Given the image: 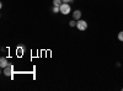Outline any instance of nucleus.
<instances>
[{"label": "nucleus", "mask_w": 123, "mask_h": 91, "mask_svg": "<svg viewBox=\"0 0 123 91\" xmlns=\"http://www.w3.org/2000/svg\"><path fill=\"white\" fill-rule=\"evenodd\" d=\"M76 24H78V21H76V20H71V21L69 22V25H70L71 27H75V26H76Z\"/></svg>", "instance_id": "obj_9"}, {"label": "nucleus", "mask_w": 123, "mask_h": 91, "mask_svg": "<svg viewBox=\"0 0 123 91\" xmlns=\"http://www.w3.org/2000/svg\"><path fill=\"white\" fill-rule=\"evenodd\" d=\"M73 18L76 20V21L81 18V11H80V10H75L74 14H73Z\"/></svg>", "instance_id": "obj_5"}, {"label": "nucleus", "mask_w": 123, "mask_h": 91, "mask_svg": "<svg viewBox=\"0 0 123 91\" xmlns=\"http://www.w3.org/2000/svg\"><path fill=\"white\" fill-rule=\"evenodd\" d=\"M70 12V5L69 4H65L63 3L60 5V14H63V15H68Z\"/></svg>", "instance_id": "obj_2"}, {"label": "nucleus", "mask_w": 123, "mask_h": 91, "mask_svg": "<svg viewBox=\"0 0 123 91\" xmlns=\"http://www.w3.org/2000/svg\"><path fill=\"white\" fill-rule=\"evenodd\" d=\"M3 73H4V75H5V76L12 78V76H14V65H12V64H9L7 67H5Z\"/></svg>", "instance_id": "obj_1"}, {"label": "nucleus", "mask_w": 123, "mask_h": 91, "mask_svg": "<svg viewBox=\"0 0 123 91\" xmlns=\"http://www.w3.org/2000/svg\"><path fill=\"white\" fill-rule=\"evenodd\" d=\"M76 27H78V30H80V31H85V30L87 28V24H86V21H84V20H78Z\"/></svg>", "instance_id": "obj_3"}, {"label": "nucleus", "mask_w": 123, "mask_h": 91, "mask_svg": "<svg viewBox=\"0 0 123 91\" xmlns=\"http://www.w3.org/2000/svg\"><path fill=\"white\" fill-rule=\"evenodd\" d=\"M62 1L65 4H69V3H74V0H62Z\"/></svg>", "instance_id": "obj_11"}, {"label": "nucleus", "mask_w": 123, "mask_h": 91, "mask_svg": "<svg viewBox=\"0 0 123 91\" xmlns=\"http://www.w3.org/2000/svg\"><path fill=\"white\" fill-rule=\"evenodd\" d=\"M62 4H63V1H62V0H53V5H54V6H60Z\"/></svg>", "instance_id": "obj_7"}, {"label": "nucleus", "mask_w": 123, "mask_h": 91, "mask_svg": "<svg viewBox=\"0 0 123 91\" xmlns=\"http://www.w3.org/2000/svg\"><path fill=\"white\" fill-rule=\"evenodd\" d=\"M53 12H54V14L60 12V6H53Z\"/></svg>", "instance_id": "obj_8"}, {"label": "nucleus", "mask_w": 123, "mask_h": 91, "mask_svg": "<svg viewBox=\"0 0 123 91\" xmlns=\"http://www.w3.org/2000/svg\"><path fill=\"white\" fill-rule=\"evenodd\" d=\"M24 50H25V47H24V46L17 47V48H16V53H18V55H22V54H24Z\"/></svg>", "instance_id": "obj_6"}, {"label": "nucleus", "mask_w": 123, "mask_h": 91, "mask_svg": "<svg viewBox=\"0 0 123 91\" xmlns=\"http://www.w3.org/2000/svg\"><path fill=\"white\" fill-rule=\"evenodd\" d=\"M9 65V63H7V59L5 58V57H1L0 58V67H1L3 69L5 68V67H7Z\"/></svg>", "instance_id": "obj_4"}, {"label": "nucleus", "mask_w": 123, "mask_h": 91, "mask_svg": "<svg viewBox=\"0 0 123 91\" xmlns=\"http://www.w3.org/2000/svg\"><path fill=\"white\" fill-rule=\"evenodd\" d=\"M118 39L121 42H123V31H121L119 33H118Z\"/></svg>", "instance_id": "obj_10"}, {"label": "nucleus", "mask_w": 123, "mask_h": 91, "mask_svg": "<svg viewBox=\"0 0 123 91\" xmlns=\"http://www.w3.org/2000/svg\"><path fill=\"white\" fill-rule=\"evenodd\" d=\"M122 90H123V89H122Z\"/></svg>", "instance_id": "obj_12"}]
</instances>
